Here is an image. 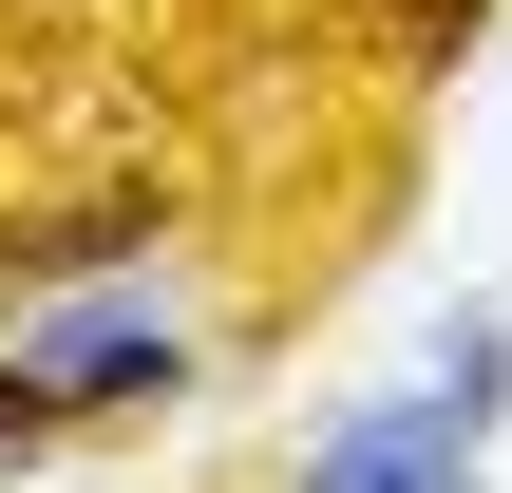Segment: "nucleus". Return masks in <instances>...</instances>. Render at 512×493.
<instances>
[{
	"instance_id": "f257e3e1",
	"label": "nucleus",
	"mask_w": 512,
	"mask_h": 493,
	"mask_svg": "<svg viewBox=\"0 0 512 493\" xmlns=\"http://www.w3.org/2000/svg\"><path fill=\"white\" fill-rule=\"evenodd\" d=\"M190 380V323L152 304V285H76V304H38V323H0V456L19 437H76V418H133V399H171Z\"/></svg>"
},
{
	"instance_id": "f03ea898",
	"label": "nucleus",
	"mask_w": 512,
	"mask_h": 493,
	"mask_svg": "<svg viewBox=\"0 0 512 493\" xmlns=\"http://www.w3.org/2000/svg\"><path fill=\"white\" fill-rule=\"evenodd\" d=\"M475 399L437 380V399H380V418H342L323 456H304V493H475Z\"/></svg>"
},
{
	"instance_id": "7ed1b4c3",
	"label": "nucleus",
	"mask_w": 512,
	"mask_h": 493,
	"mask_svg": "<svg viewBox=\"0 0 512 493\" xmlns=\"http://www.w3.org/2000/svg\"><path fill=\"white\" fill-rule=\"evenodd\" d=\"M0 304H19V285H0Z\"/></svg>"
}]
</instances>
